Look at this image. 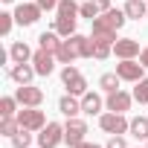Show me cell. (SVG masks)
<instances>
[{
  "label": "cell",
  "mask_w": 148,
  "mask_h": 148,
  "mask_svg": "<svg viewBox=\"0 0 148 148\" xmlns=\"http://www.w3.org/2000/svg\"><path fill=\"white\" fill-rule=\"evenodd\" d=\"M61 84L67 87V93H73V96H84L90 87H87V79L82 76V70L76 67V64H64L61 67Z\"/></svg>",
  "instance_id": "cell-1"
},
{
  "label": "cell",
  "mask_w": 148,
  "mask_h": 148,
  "mask_svg": "<svg viewBox=\"0 0 148 148\" xmlns=\"http://www.w3.org/2000/svg\"><path fill=\"white\" fill-rule=\"evenodd\" d=\"M125 21H128L125 9H108V12H102L90 23H93V32H119L125 26Z\"/></svg>",
  "instance_id": "cell-2"
},
{
  "label": "cell",
  "mask_w": 148,
  "mask_h": 148,
  "mask_svg": "<svg viewBox=\"0 0 148 148\" xmlns=\"http://www.w3.org/2000/svg\"><path fill=\"white\" fill-rule=\"evenodd\" d=\"M99 128H102L105 134H110V136H116V134H128V131H131V119H128L125 113L105 110V113L99 116Z\"/></svg>",
  "instance_id": "cell-3"
},
{
  "label": "cell",
  "mask_w": 148,
  "mask_h": 148,
  "mask_svg": "<svg viewBox=\"0 0 148 148\" xmlns=\"http://www.w3.org/2000/svg\"><path fill=\"white\" fill-rule=\"evenodd\" d=\"M64 142V125L61 122H47L38 131V148H58Z\"/></svg>",
  "instance_id": "cell-4"
},
{
  "label": "cell",
  "mask_w": 148,
  "mask_h": 148,
  "mask_svg": "<svg viewBox=\"0 0 148 148\" xmlns=\"http://www.w3.org/2000/svg\"><path fill=\"white\" fill-rule=\"evenodd\" d=\"M41 15H44V9L35 3H29V0H23V3H18L15 6V21H18V26H35L38 21H41Z\"/></svg>",
  "instance_id": "cell-5"
},
{
  "label": "cell",
  "mask_w": 148,
  "mask_h": 148,
  "mask_svg": "<svg viewBox=\"0 0 148 148\" xmlns=\"http://www.w3.org/2000/svg\"><path fill=\"white\" fill-rule=\"evenodd\" d=\"M84 139H87V122H84V119H79V116L67 119V125H64V145L76 148V145H79V142H84Z\"/></svg>",
  "instance_id": "cell-6"
},
{
  "label": "cell",
  "mask_w": 148,
  "mask_h": 148,
  "mask_svg": "<svg viewBox=\"0 0 148 148\" xmlns=\"http://www.w3.org/2000/svg\"><path fill=\"white\" fill-rule=\"evenodd\" d=\"M116 76H119L122 82L136 84L139 79H145V67L139 64V58H125V61H119V64H116Z\"/></svg>",
  "instance_id": "cell-7"
},
{
  "label": "cell",
  "mask_w": 148,
  "mask_h": 148,
  "mask_svg": "<svg viewBox=\"0 0 148 148\" xmlns=\"http://www.w3.org/2000/svg\"><path fill=\"white\" fill-rule=\"evenodd\" d=\"M15 99L21 102V108H41L44 105V90L35 87V84H18Z\"/></svg>",
  "instance_id": "cell-8"
},
{
  "label": "cell",
  "mask_w": 148,
  "mask_h": 148,
  "mask_svg": "<svg viewBox=\"0 0 148 148\" xmlns=\"http://www.w3.org/2000/svg\"><path fill=\"white\" fill-rule=\"evenodd\" d=\"M18 122H21V128L38 134V131L47 125V113H44L41 108H23V110H18Z\"/></svg>",
  "instance_id": "cell-9"
},
{
  "label": "cell",
  "mask_w": 148,
  "mask_h": 148,
  "mask_svg": "<svg viewBox=\"0 0 148 148\" xmlns=\"http://www.w3.org/2000/svg\"><path fill=\"white\" fill-rule=\"evenodd\" d=\"M134 102H136V99H134V93H128V90H122V87L105 96V108H108V110H113V113H128Z\"/></svg>",
  "instance_id": "cell-10"
},
{
  "label": "cell",
  "mask_w": 148,
  "mask_h": 148,
  "mask_svg": "<svg viewBox=\"0 0 148 148\" xmlns=\"http://www.w3.org/2000/svg\"><path fill=\"white\" fill-rule=\"evenodd\" d=\"M55 52H49V49H35V55H32V67H35V73L38 76H52V70H55Z\"/></svg>",
  "instance_id": "cell-11"
},
{
  "label": "cell",
  "mask_w": 148,
  "mask_h": 148,
  "mask_svg": "<svg viewBox=\"0 0 148 148\" xmlns=\"http://www.w3.org/2000/svg\"><path fill=\"white\" fill-rule=\"evenodd\" d=\"M139 52H142V47H139L136 38H119V41L113 44V55H116L119 61H125V58H139Z\"/></svg>",
  "instance_id": "cell-12"
},
{
  "label": "cell",
  "mask_w": 148,
  "mask_h": 148,
  "mask_svg": "<svg viewBox=\"0 0 148 148\" xmlns=\"http://www.w3.org/2000/svg\"><path fill=\"white\" fill-rule=\"evenodd\" d=\"M82 113H87V116H102V113H105V99H102V93L87 90V93L82 96Z\"/></svg>",
  "instance_id": "cell-13"
},
{
  "label": "cell",
  "mask_w": 148,
  "mask_h": 148,
  "mask_svg": "<svg viewBox=\"0 0 148 148\" xmlns=\"http://www.w3.org/2000/svg\"><path fill=\"white\" fill-rule=\"evenodd\" d=\"M35 76H38V73H35L32 61H26V64H12V70H9V79H12L15 84H32Z\"/></svg>",
  "instance_id": "cell-14"
},
{
  "label": "cell",
  "mask_w": 148,
  "mask_h": 148,
  "mask_svg": "<svg viewBox=\"0 0 148 148\" xmlns=\"http://www.w3.org/2000/svg\"><path fill=\"white\" fill-rule=\"evenodd\" d=\"M58 113L67 116V119L79 116V113H82V99H79V96H73V93L61 96V99H58Z\"/></svg>",
  "instance_id": "cell-15"
},
{
  "label": "cell",
  "mask_w": 148,
  "mask_h": 148,
  "mask_svg": "<svg viewBox=\"0 0 148 148\" xmlns=\"http://www.w3.org/2000/svg\"><path fill=\"white\" fill-rule=\"evenodd\" d=\"M67 41H70V47H73V49H76V55H79V58H93V38H87V35H79V32H76V35H70Z\"/></svg>",
  "instance_id": "cell-16"
},
{
  "label": "cell",
  "mask_w": 148,
  "mask_h": 148,
  "mask_svg": "<svg viewBox=\"0 0 148 148\" xmlns=\"http://www.w3.org/2000/svg\"><path fill=\"white\" fill-rule=\"evenodd\" d=\"M32 49H29V44L26 41H15L12 47H9V61L12 64H26V61H32Z\"/></svg>",
  "instance_id": "cell-17"
},
{
  "label": "cell",
  "mask_w": 148,
  "mask_h": 148,
  "mask_svg": "<svg viewBox=\"0 0 148 148\" xmlns=\"http://www.w3.org/2000/svg\"><path fill=\"white\" fill-rule=\"evenodd\" d=\"M122 9H125L128 21H142V18L148 15V0H128Z\"/></svg>",
  "instance_id": "cell-18"
},
{
  "label": "cell",
  "mask_w": 148,
  "mask_h": 148,
  "mask_svg": "<svg viewBox=\"0 0 148 148\" xmlns=\"http://www.w3.org/2000/svg\"><path fill=\"white\" fill-rule=\"evenodd\" d=\"M38 47H41V49H49V52H55V49L61 47V35H58L55 29H49V32H41V35H38Z\"/></svg>",
  "instance_id": "cell-19"
},
{
  "label": "cell",
  "mask_w": 148,
  "mask_h": 148,
  "mask_svg": "<svg viewBox=\"0 0 148 148\" xmlns=\"http://www.w3.org/2000/svg\"><path fill=\"white\" fill-rule=\"evenodd\" d=\"M76 21H79V18H55L52 29H55L61 38H70V35H76Z\"/></svg>",
  "instance_id": "cell-20"
},
{
  "label": "cell",
  "mask_w": 148,
  "mask_h": 148,
  "mask_svg": "<svg viewBox=\"0 0 148 148\" xmlns=\"http://www.w3.org/2000/svg\"><path fill=\"white\" fill-rule=\"evenodd\" d=\"M131 136H136V139H148V116H134L131 119V131H128Z\"/></svg>",
  "instance_id": "cell-21"
},
{
  "label": "cell",
  "mask_w": 148,
  "mask_h": 148,
  "mask_svg": "<svg viewBox=\"0 0 148 148\" xmlns=\"http://www.w3.org/2000/svg\"><path fill=\"white\" fill-rule=\"evenodd\" d=\"M119 76H116V70L113 73H102V76H99V87H102V93L108 96V93H113V90H119Z\"/></svg>",
  "instance_id": "cell-22"
},
{
  "label": "cell",
  "mask_w": 148,
  "mask_h": 148,
  "mask_svg": "<svg viewBox=\"0 0 148 148\" xmlns=\"http://www.w3.org/2000/svg\"><path fill=\"white\" fill-rule=\"evenodd\" d=\"M76 58H79V55H76V49H73V47H70V41L64 38V41H61V47L55 49V61H58V64H73Z\"/></svg>",
  "instance_id": "cell-23"
},
{
  "label": "cell",
  "mask_w": 148,
  "mask_h": 148,
  "mask_svg": "<svg viewBox=\"0 0 148 148\" xmlns=\"http://www.w3.org/2000/svg\"><path fill=\"white\" fill-rule=\"evenodd\" d=\"M79 6L82 3H76V0H61L58 9H55V18H82L79 15Z\"/></svg>",
  "instance_id": "cell-24"
},
{
  "label": "cell",
  "mask_w": 148,
  "mask_h": 148,
  "mask_svg": "<svg viewBox=\"0 0 148 148\" xmlns=\"http://www.w3.org/2000/svg\"><path fill=\"white\" fill-rule=\"evenodd\" d=\"M21 131V122H18V116H3V119H0V134H3V136H15Z\"/></svg>",
  "instance_id": "cell-25"
},
{
  "label": "cell",
  "mask_w": 148,
  "mask_h": 148,
  "mask_svg": "<svg viewBox=\"0 0 148 148\" xmlns=\"http://www.w3.org/2000/svg\"><path fill=\"white\" fill-rule=\"evenodd\" d=\"M18 99L15 96H3L0 99V116H18Z\"/></svg>",
  "instance_id": "cell-26"
},
{
  "label": "cell",
  "mask_w": 148,
  "mask_h": 148,
  "mask_svg": "<svg viewBox=\"0 0 148 148\" xmlns=\"http://www.w3.org/2000/svg\"><path fill=\"white\" fill-rule=\"evenodd\" d=\"M15 23H18L15 21V12H0V35H3V38L12 35V26Z\"/></svg>",
  "instance_id": "cell-27"
},
{
  "label": "cell",
  "mask_w": 148,
  "mask_h": 148,
  "mask_svg": "<svg viewBox=\"0 0 148 148\" xmlns=\"http://www.w3.org/2000/svg\"><path fill=\"white\" fill-rule=\"evenodd\" d=\"M110 52H113V44H105V41H96L93 38V58L96 61H105Z\"/></svg>",
  "instance_id": "cell-28"
},
{
  "label": "cell",
  "mask_w": 148,
  "mask_h": 148,
  "mask_svg": "<svg viewBox=\"0 0 148 148\" xmlns=\"http://www.w3.org/2000/svg\"><path fill=\"white\" fill-rule=\"evenodd\" d=\"M29 145H32V131L21 128V131L12 136V148H29Z\"/></svg>",
  "instance_id": "cell-29"
},
{
  "label": "cell",
  "mask_w": 148,
  "mask_h": 148,
  "mask_svg": "<svg viewBox=\"0 0 148 148\" xmlns=\"http://www.w3.org/2000/svg\"><path fill=\"white\" fill-rule=\"evenodd\" d=\"M134 99H136L139 105H148V76L136 82V87H134Z\"/></svg>",
  "instance_id": "cell-30"
},
{
  "label": "cell",
  "mask_w": 148,
  "mask_h": 148,
  "mask_svg": "<svg viewBox=\"0 0 148 148\" xmlns=\"http://www.w3.org/2000/svg\"><path fill=\"white\" fill-rule=\"evenodd\" d=\"M79 15H82V18H87V21H96V18H99V9H96L93 0H87V3H82V6H79Z\"/></svg>",
  "instance_id": "cell-31"
},
{
  "label": "cell",
  "mask_w": 148,
  "mask_h": 148,
  "mask_svg": "<svg viewBox=\"0 0 148 148\" xmlns=\"http://www.w3.org/2000/svg\"><path fill=\"white\" fill-rule=\"evenodd\" d=\"M105 148H128V142H125V136L122 134H116V136H110L108 139V145Z\"/></svg>",
  "instance_id": "cell-32"
},
{
  "label": "cell",
  "mask_w": 148,
  "mask_h": 148,
  "mask_svg": "<svg viewBox=\"0 0 148 148\" xmlns=\"http://www.w3.org/2000/svg\"><path fill=\"white\" fill-rule=\"evenodd\" d=\"M35 3L44 9V12H55L58 9V3H61V0H35Z\"/></svg>",
  "instance_id": "cell-33"
},
{
  "label": "cell",
  "mask_w": 148,
  "mask_h": 148,
  "mask_svg": "<svg viewBox=\"0 0 148 148\" xmlns=\"http://www.w3.org/2000/svg\"><path fill=\"white\" fill-rule=\"evenodd\" d=\"M93 3H96L99 15H102V12H108V9H113V6H110V0H93Z\"/></svg>",
  "instance_id": "cell-34"
},
{
  "label": "cell",
  "mask_w": 148,
  "mask_h": 148,
  "mask_svg": "<svg viewBox=\"0 0 148 148\" xmlns=\"http://www.w3.org/2000/svg\"><path fill=\"white\" fill-rule=\"evenodd\" d=\"M139 64L148 70V47H142V52H139Z\"/></svg>",
  "instance_id": "cell-35"
},
{
  "label": "cell",
  "mask_w": 148,
  "mask_h": 148,
  "mask_svg": "<svg viewBox=\"0 0 148 148\" xmlns=\"http://www.w3.org/2000/svg\"><path fill=\"white\" fill-rule=\"evenodd\" d=\"M76 148H105V145H96V142H87V139H84V142H79Z\"/></svg>",
  "instance_id": "cell-36"
},
{
  "label": "cell",
  "mask_w": 148,
  "mask_h": 148,
  "mask_svg": "<svg viewBox=\"0 0 148 148\" xmlns=\"http://www.w3.org/2000/svg\"><path fill=\"white\" fill-rule=\"evenodd\" d=\"M3 3H15V0H3Z\"/></svg>",
  "instance_id": "cell-37"
},
{
  "label": "cell",
  "mask_w": 148,
  "mask_h": 148,
  "mask_svg": "<svg viewBox=\"0 0 148 148\" xmlns=\"http://www.w3.org/2000/svg\"><path fill=\"white\" fill-rule=\"evenodd\" d=\"M145 148H148V139H145Z\"/></svg>",
  "instance_id": "cell-38"
}]
</instances>
